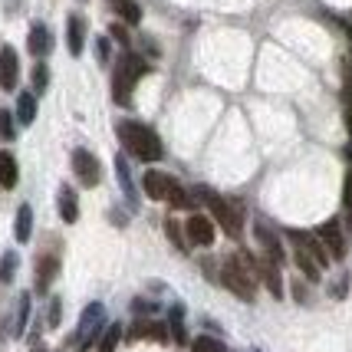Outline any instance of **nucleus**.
<instances>
[{
	"label": "nucleus",
	"mask_w": 352,
	"mask_h": 352,
	"mask_svg": "<svg viewBox=\"0 0 352 352\" xmlns=\"http://www.w3.org/2000/svg\"><path fill=\"white\" fill-rule=\"evenodd\" d=\"M221 283L237 300L254 303L257 300V257H250L247 250H237L234 257H228L224 267H221Z\"/></svg>",
	"instance_id": "nucleus-1"
},
{
	"label": "nucleus",
	"mask_w": 352,
	"mask_h": 352,
	"mask_svg": "<svg viewBox=\"0 0 352 352\" xmlns=\"http://www.w3.org/2000/svg\"><path fill=\"white\" fill-rule=\"evenodd\" d=\"M116 132H119V142H122L125 155H132L138 162H155V158H162V138L155 129H148L145 122H132V119H125V122L116 125Z\"/></svg>",
	"instance_id": "nucleus-2"
},
{
	"label": "nucleus",
	"mask_w": 352,
	"mask_h": 352,
	"mask_svg": "<svg viewBox=\"0 0 352 352\" xmlns=\"http://www.w3.org/2000/svg\"><path fill=\"white\" fill-rule=\"evenodd\" d=\"M152 66L142 60L138 53H122V60H119V66H116V76H112V99L119 102V106H129L132 102V89H135V79L145 76Z\"/></svg>",
	"instance_id": "nucleus-3"
},
{
	"label": "nucleus",
	"mask_w": 352,
	"mask_h": 352,
	"mask_svg": "<svg viewBox=\"0 0 352 352\" xmlns=\"http://www.w3.org/2000/svg\"><path fill=\"white\" fill-rule=\"evenodd\" d=\"M142 188H145V195L152 201H168L171 208H178V211H182V208H191V195H188L171 175H165V171H145Z\"/></svg>",
	"instance_id": "nucleus-4"
},
{
	"label": "nucleus",
	"mask_w": 352,
	"mask_h": 352,
	"mask_svg": "<svg viewBox=\"0 0 352 352\" xmlns=\"http://www.w3.org/2000/svg\"><path fill=\"white\" fill-rule=\"evenodd\" d=\"M106 333V307L102 303H89V307L82 309V316H79V326L76 333H73V349L76 352H86L92 342H99Z\"/></svg>",
	"instance_id": "nucleus-5"
},
{
	"label": "nucleus",
	"mask_w": 352,
	"mask_h": 352,
	"mask_svg": "<svg viewBox=\"0 0 352 352\" xmlns=\"http://www.w3.org/2000/svg\"><path fill=\"white\" fill-rule=\"evenodd\" d=\"M198 198L208 204L211 217H214L217 224L224 228V234H228V237H241V230H244V217H241V211H237L230 201H224L217 191H208V188H198Z\"/></svg>",
	"instance_id": "nucleus-6"
},
{
	"label": "nucleus",
	"mask_w": 352,
	"mask_h": 352,
	"mask_svg": "<svg viewBox=\"0 0 352 352\" xmlns=\"http://www.w3.org/2000/svg\"><path fill=\"white\" fill-rule=\"evenodd\" d=\"M73 175L79 178L82 188H96V184L102 182V165H99V158L89 148H76L73 152Z\"/></svg>",
	"instance_id": "nucleus-7"
},
{
	"label": "nucleus",
	"mask_w": 352,
	"mask_h": 352,
	"mask_svg": "<svg viewBox=\"0 0 352 352\" xmlns=\"http://www.w3.org/2000/svg\"><path fill=\"white\" fill-rule=\"evenodd\" d=\"M316 237H320V244L326 247V254L333 257V261H342L346 257V237H342V228H339V221H326L316 228Z\"/></svg>",
	"instance_id": "nucleus-8"
},
{
	"label": "nucleus",
	"mask_w": 352,
	"mask_h": 352,
	"mask_svg": "<svg viewBox=\"0 0 352 352\" xmlns=\"http://www.w3.org/2000/svg\"><path fill=\"white\" fill-rule=\"evenodd\" d=\"M287 237H290V241H293V247H296V250H303V254H309L313 261L320 263V270H326V267H329V261H333V257L326 254V247L320 244V237H316V234H303V230H290Z\"/></svg>",
	"instance_id": "nucleus-9"
},
{
	"label": "nucleus",
	"mask_w": 352,
	"mask_h": 352,
	"mask_svg": "<svg viewBox=\"0 0 352 352\" xmlns=\"http://www.w3.org/2000/svg\"><path fill=\"white\" fill-rule=\"evenodd\" d=\"M254 237H257V244H261L263 257H267V261H274L276 267H283V261H287V254H283V244H280V237H276V234L267 228L263 221H257V224H254Z\"/></svg>",
	"instance_id": "nucleus-10"
},
{
	"label": "nucleus",
	"mask_w": 352,
	"mask_h": 352,
	"mask_svg": "<svg viewBox=\"0 0 352 352\" xmlns=\"http://www.w3.org/2000/svg\"><path fill=\"white\" fill-rule=\"evenodd\" d=\"M184 234H188V244L195 247H211L214 244V221L204 214H191L188 224H184Z\"/></svg>",
	"instance_id": "nucleus-11"
},
{
	"label": "nucleus",
	"mask_w": 352,
	"mask_h": 352,
	"mask_svg": "<svg viewBox=\"0 0 352 352\" xmlns=\"http://www.w3.org/2000/svg\"><path fill=\"white\" fill-rule=\"evenodd\" d=\"M20 82V60L14 46H0V89H16Z\"/></svg>",
	"instance_id": "nucleus-12"
},
{
	"label": "nucleus",
	"mask_w": 352,
	"mask_h": 352,
	"mask_svg": "<svg viewBox=\"0 0 352 352\" xmlns=\"http://www.w3.org/2000/svg\"><path fill=\"white\" fill-rule=\"evenodd\" d=\"M129 342H138V339H155V342H165V339L171 336L168 326L158 320H135L132 326H129Z\"/></svg>",
	"instance_id": "nucleus-13"
},
{
	"label": "nucleus",
	"mask_w": 352,
	"mask_h": 352,
	"mask_svg": "<svg viewBox=\"0 0 352 352\" xmlns=\"http://www.w3.org/2000/svg\"><path fill=\"white\" fill-rule=\"evenodd\" d=\"M257 276L267 283V290L274 300H283V276H280V267L267 257H257Z\"/></svg>",
	"instance_id": "nucleus-14"
},
{
	"label": "nucleus",
	"mask_w": 352,
	"mask_h": 352,
	"mask_svg": "<svg viewBox=\"0 0 352 352\" xmlns=\"http://www.w3.org/2000/svg\"><path fill=\"white\" fill-rule=\"evenodd\" d=\"M27 50H30L36 60H43L46 53L53 50V36L46 30V23H33L30 27V36H27Z\"/></svg>",
	"instance_id": "nucleus-15"
},
{
	"label": "nucleus",
	"mask_w": 352,
	"mask_h": 352,
	"mask_svg": "<svg viewBox=\"0 0 352 352\" xmlns=\"http://www.w3.org/2000/svg\"><path fill=\"white\" fill-rule=\"evenodd\" d=\"M66 46H69V53L79 56L82 53V46H86V20L79 14H73L66 20Z\"/></svg>",
	"instance_id": "nucleus-16"
},
{
	"label": "nucleus",
	"mask_w": 352,
	"mask_h": 352,
	"mask_svg": "<svg viewBox=\"0 0 352 352\" xmlns=\"http://www.w3.org/2000/svg\"><path fill=\"white\" fill-rule=\"evenodd\" d=\"M56 274H60V261H56V254H43V257L36 261V293L50 290V283H53V276Z\"/></svg>",
	"instance_id": "nucleus-17"
},
{
	"label": "nucleus",
	"mask_w": 352,
	"mask_h": 352,
	"mask_svg": "<svg viewBox=\"0 0 352 352\" xmlns=\"http://www.w3.org/2000/svg\"><path fill=\"white\" fill-rule=\"evenodd\" d=\"M60 217L66 224H76L79 221V201H76V191H73L69 184L60 188Z\"/></svg>",
	"instance_id": "nucleus-18"
},
{
	"label": "nucleus",
	"mask_w": 352,
	"mask_h": 352,
	"mask_svg": "<svg viewBox=\"0 0 352 352\" xmlns=\"http://www.w3.org/2000/svg\"><path fill=\"white\" fill-rule=\"evenodd\" d=\"M33 234V208L30 204H20L16 208V221H14V237L20 244H27Z\"/></svg>",
	"instance_id": "nucleus-19"
},
{
	"label": "nucleus",
	"mask_w": 352,
	"mask_h": 352,
	"mask_svg": "<svg viewBox=\"0 0 352 352\" xmlns=\"http://www.w3.org/2000/svg\"><path fill=\"white\" fill-rule=\"evenodd\" d=\"M116 175H119V184H122L125 198H129V204L135 208V184H132V175H129V155H116Z\"/></svg>",
	"instance_id": "nucleus-20"
},
{
	"label": "nucleus",
	"mask_w": 352,
	"mask_h": 352,
	"mask_svg": "<svg viewBox=\"0 0 352 352\" xmlns=\"http://www.w3.org/2000/svg\"><path fill=\"white\" fill-rule=\"evenodd\" d=\"M16 178H20V168H16V158L10 152H0V188H16Z\"/></svg>",
	"instance_id": "nucleus-21"
},
{
	"label": "nucleus",
	"mask_w": 352,
	"mask_h": 352,
	"mask_svg": "<svg viewBox=\"0 0 352 352\" xmlns=\"http://www.w3.org/2000/svg\"><path fill=\"white\" fill-rule=\"evenodd\" d=\"M33 119H36V96L33 92H20L16 96V122L33 125Z\"/></svg>",
	"instance_id": "nucleus-22"
},
{
	"label": "nucleus",
	"mask_w": 352,
	"mask_h": 352,
	"mask_svg": "<svg viewBox=\"0 0 352 352\" xmlns=\"http://www.w3.org/2000/svg\"><path fill=\"white\" fill-rule=\"evenodd\" d=\"M342 116H346V129H349L352 142V66L342 69Z\"/></svg>",
	"instance_id": "nucleus-23"
},
{
	"label": "nucleus",
	"mask_w": 352,
	"mask_h": 352,
	"mask_svg": "<svg viewBox=\"0 0 352 352\" xmlns=\"http://www.w3.org/2000/svg\"><path fill=\"white\" fill-rule=\"evenodd\" d=\"M168 333H171V339H175L178 346H184V342H188V329H184V309L182 307H171V313H168Z\"/></svg>",
	"instance_id": "nucleus-24"
},
{
	"label": "nucleus",
	"mask_w": 352,
	"mask_h": 352,
	"mask_svg": "<svg viewBox=\"0 0 352 352\" xmlns=\"http://www.w3.org/2000/svg\"><path fill=\"white\" fill-rule=\"evenodd\" d=\"M293 261H296V267H300V270L307 274V280H313V283H316V280H320V276H322L320 263L313 261L309 254H303V250H296V254H293Z\"/></svg>",
	"instance_id": "nucleus-25"
},
{
	"label": "nucleus",
	"mask_w": 352,
	"mask_h": 352,
	"mask_svg": "<svg viewBox=\"0 0 352 352\" xmlns=\"http://www.w3.org/2000/svg\"><path fill=\"white\" fill-rule=\"evenodd\" d=\"M27 320H30V296L23 293L20 300H16V320H14V336H23V329H27Z\"/></svg>",
	"instance_id": "nucleus-26"
},
{
	"label": "nucleus",
	"mask_w": 352,
	"mask_h": 352,
	"mask_svg": "<svg viewBox=\"0 0 352 352\" xmlns=\"http://www.w3.org/2000/svg\"><path fill=\"white\" fill-rule=\"evenodd\" d=\"M112 7L119 10V16H122L125 23H138L142 20V7H138L135 0H116Z\"/></svg>",
	"instance_id": "nucleus-27"
},
{
	"label": "nucleus",
	"mask_w": 352,
	"mask_h": 352,
	"mask_svg": "<svg viewBox=\"0 0 352 352\" xmlns=\"http://www.w3.org/2000/svg\"><path fill=\"white\" fill-rule=\"evenodd\" d=\"M119 339H122V326H119V322H112L106 333H102V339H99V352H116Z\"/></svg>",
	"instance_id": "nucleus-28"
},
{
	"label": "nucleus",
	"mask_w": 352,
	"mask_h": 352,
	"mask_svg": "<svg viewBox=\"0 0 352 352\" xmlns=\"http://www.w3.org/2000/svg\"><path fill=\"white\" fill-rule=\"evenodd\" d=\"M342 214H346V230L352 234V171L342 178Z\"/></svg>",
	"instance_id": "nucleus-29"
},
{
	"label": "nucleus",
	"mask_w": 352,
	"mask_h": 352,
	"mask_svg": "<svg viewBox=\"0 0 352 352\" xmlns=\"http://www.w3.org/2000/svg\"><path fill=\"white\" fill-rule=\"evenodd\" d=\"M16 263H20V257H16L14 250H7V254L0 257V283H10V280H14Z\"/></svg>",
	"instance_id": "nucleus-30"
},
{
	"label": "nucleus",
	"mask_w": 352,
	"mask_h": 352,
	"mask_svg": "<svg viewBox=\"0 0 352 352\" xmlns=\"http://www.w3.org/2000/svg\"><path fill=\"white\" fill-rule=\"evenodd\" d=\"M30 82H33V96L46 92V86H50V69H46V63H36V66H33Z\"/></svg>",
	"instance_id": "nucleus-31"
},
{
	"label": "nucleus",
	"mask_w": 352,
	"mask_h": 352,
	"mask_svg": "<svg viewBox=\"0 0 352 352\" xmlns=\"http://www.w3.org/2000/svg\"><path fill=\"white\" fill-rule=\"evenodd\" d=\"M191 352H228V349H224V342L214 336H198L191 342Z\"/></svg>",
	"instance_id": "nucleus-32"
},
{
	"label": "nucleus",
	"mask_w": 352,
	"mask_h": 352,
	"mask_svg": "<svg viewBox=\"0 0 352 352\" xmlns=\"http://www.w3.org/2000/svg\"><path fill=\"white\" fill-rule=\"evenodd\" d=\"M0 138H3V142H14L16 138V119L7 109H0Z\"/></svg>",
	"instance_id": "nucleus-33"
},
{
	"label": "nucleus",
	"mask_w": 352,
	"mask_h": 352,
	"mask_svg": "<svg viewBox=\"0 0 352 352\" xmlns=\"http://www.w3.org/2000/svg\"><path fill=\"white\" fill-rule=\"evenodd\" d=\"M165 230H168L171 244L178 247V250H188V241H184V234H182V224H178V221H165Z\"/></svg>",
	"instance_id": "nucleus-34"
},
{
	"label": "nucleus",
	"mask_w": 352,
	"mask_h": 352,
	"mask_svg": "<svg viewBox=\"0 0 352 352\" xmlns=\"http://www.w3.org/2000/svg\"><path fill=\"white\" fill-rule=\"evenodd\" d=\"M96 56H99L102 66L109 63V56H112V43H109V36H99V40H96Z\"/></svg>",
	"instance_id": "nucleus-35"
},
{
	"label": "nucleus",
	"mask_w": 352,
	"mask_h": 352,
	"mask_svg": "<svg viewBox=\"0 0 352 352\" xmlns=\"http://www.w3.org/2000/svg\"><path fill=\"white\" fill-rule=\"evenodd\" d=\"M60 300H53V303H50V309H46V322H50V326H60Z\"/></svg>",
	"instance_id": "nucleus-36"
},
{
	"label": "nucleus",
	"mask_w": 352,
	"mask_h": 352,
	"mask_svg": "<svg viewBox=\"0 0 352 352\" xmlns=\"http://www.w3.org/2000/svg\"><path fill=\"white\" fill-rule=\"evenodd\" d=\"M112 36H116L119 43H129V33H125V27H122V23H116V27H112Z\"/></svg>",
	"instance_id": "nucleus-37"
},
{
	"label": "nucleus",
	"mask_w": 352,
	"mask_h": 352,
	"mask_svg": "<svg viewBox=\"0 0 352 352\" xmlns=\"http://www.w3.org/2000/svg\"><path fill=\"white\" fill-rule=\"evenodd\" d=\"M346 290H349V283H346V276H342V280H339V283L329 293H333V296H346Z\"/></svg>",
	"instance_id": "nucleus-38"
},
{
	"label": "nucleus",
	"mask_w": 352,
	"mask_h": 352,
	"mask_svg": "<svg viewBox=\"0 0 352 352\" xmlns=\"http://www.w3.org/2000/svg\"><path fill=\"white\" fill-rule=\"evenodd\" d=\"M293 296H296L300 303H307V287H303V283H296V287H293Z\"/></svg>",
	"instance_id": "nucleus-39"
},
{
	"label": "nucleus",
	"mask_w": 352,
	"mask_h": 352,
	"mask_svg": "<svg viewBox=\"0 0 352 352\" xmlns=\"http://www.w3.org/2000/svg\"><path fill=\"white\" fill-rule=\"evenodd\" d=\"M346 155H349V162H352V142H349V148H346Z\"/></svg>",
	"instance_id": "nucleus-40"
},
{
	"label": "nucleus",
	"mask_w": 352,
	"mask_h": 352,
	"mask_svg": "<svg viewBox=\"0 0 352 352\" xmlns=\"http://www.w3.org/2000/svg\"><path fill=\"white\" fill-rule=\"evenodd\" d=\"M33 352H43V349H33Z\"/></svg>",
	"instance_id": "nucleus-41"
}]
</instances>
